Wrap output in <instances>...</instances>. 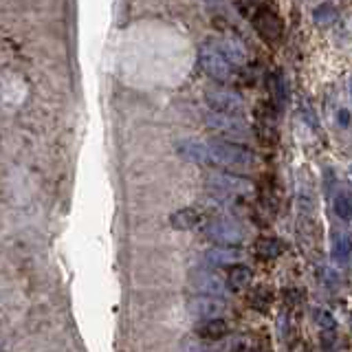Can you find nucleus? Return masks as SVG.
I'll return each mask as SVG.
<instances>
[{
	"label": "nucleus",
	"instance_id": "f8f14e48",
	"mask_svg": "<svg viewBox=\"0 0 352 352\" xmlns=\"http://www.w3.org/2000/svg\"><path fill=\"white\" fill-rule=\"evenodd\" d=\"M179 154L183 159L198 163V165H207V146L203 141L196 139H185L179 143Z\"/></svg>",
	"mask_w": 352,
	"mask_h": 352
},
{
	"label": "nucleus",
	"instance_id": "4be33fe9",
	"mask_svg": "<svg viewBox=\"0 0 352 352\" xmlns=\"http://www.w3.org/2000/svg\"><path fill=\"white\" fill-rule=\"evenodd\" d=\"M350 262H352V245H350Z\"/></svg>",
	"mask_w": 352,
	"mask_h": 352
},
{
	"label": "nucleus",
	"instance_id": "9b49d317",
	"mask_svg": "<svg viewBox=\"0 0 352 352\" xmlns=\"http://www.w3.org/2000/svg\"><path fill=\"white\" fill-rule=\"evenodd\" d=\"M196 335L201 341H220L229 335V324L225 317L203 319V322L196 326Z\"/></svg>",
	"mask_w": 352,
	"mask_h": 352
},
{
	"label": "nucleus",
	"instance_id": "6e6552de",
	"mask_svg": "<svg viewBox=\"0 0 352 352\" xmlns=\"http://www.w3.org/2000/svg\"><path fill=\"white\" fill-rule=\"evenodd\" d=\"M190 282H192V286L201 295L218 297V300H223V297L227 295V291H229L227 282L220 278L218 273H214L212 269H196V271H192Z\"/></svg>",
	"mask_w": 352,
	"mask_h": 352
},
{
	"label": "nucleus",
	"instance_id": "9d476101",
	"mask_svg": "<svg viewBox=\"0 0 352 352\" xmlns=\"http://www.w3.org/2000/svg\"><path fill=\"white\" fill-rule=\"evenodd\" d=\"M205 262L209 267H234L242 262V251L238 247H212L205 251Z\"/></svg>",
	"mask_w": 352,
	"mask_h": 352
},
{
	"label": "nucleus",
	"instance_id": "6ab92c4d",
	"mask_svg": "<svg viewBox=\"0 0 352 352\" xmlns=\"http://www.w3.org/2000/svg\"><path fill=\"white\" fill-rule=\"evenodd\" d=\"M335 212L339 218L352 220V194L350 192H341L335 198Z\"/></svg>",
	"mask_w": 352,
	"mask_h": 352
},
{
	"label": "nucleus",
	"instance_id": "f3484780",
	"mask_svg": "<svg viewBox=\"0 0 352 352\" xmlns=\"http://www.w3.org/2000/svg\"><path fill=\"white\" fill-rule=\"evenodd\" d=\"M249 304L256 308V311H269V304H271V291L267 286H258L256 291L249 295Z\"/></svg>",
	"mask_w": 352,
	"mask_h": 352
},
{
	"label": "nucleus",
	"instance_id": "39448f33",
	"mask_svg": "<svg viewBox=\"0 0 352 352\" xmlns=\"http://www.w3.org/2000/svg\"><path fill=\"white\" fill-rule=\"evenodd\" d=\"M205 121H207V126L218 135V139H225V141H236L238 143L242 139H249V135H251L249 124L242 117L207 113Z\"/></svg>",
	"mask_w": 352,
	"mask_h": 352
},
{
	"label": "nucleus",
	"instance_id": "aec40b11",
	"mask_svg": "<svg viewBox=\"0 0 352 352\" xmlns=\"http://www.w3.org/2000/svg\"><path fill=\"white\" fill-rule=\"evenodd\" d=\"M315 324L322 330H335L337 328L335 317L330 315L328 311H324V308H317V311H315Z\"/></svg>",
	"mask_w": 352,
	"mask_h": 352
},
{
	"label": "nucleus",
	"instance_id": "4468645a",
	"mask_svg": "<svg viewBox=\"0 0 352 352\" xmlns=\"http://www.w3.org/2000/svg\"><path fill=\"white\" fill-rule=\"evenodd\" d=\"M251 278H253V273L251 269L247 267V264H234V267H229L227 271V289L231 291H240V289H247V286L251 284Z\"/></svg>",
	"mask_w": 352,
	"mask_h": 352
},
{
	"label": "nucleus",
	"instance_id": "2eb2a0df",
	"mask_svg": "<svg viewBox=\"0 0 352 352\" xmlns=\"http://www.w3.org/2000/svg\"><path fill=\"white\" fill-rule=\"evenodd\" d=\"M253 249H256L258 258H262V260H275V258H280L282 253H284V242L278 240V238L267 236V238H260Z\"/></svg>",
	"mask_w": 352,
	"mask_h": 352
},
{
	"label": "nucleus",
	"instance_id": "7ed1b4c3",
	"mask_svg": "<svg viewBox=\"0 0 352 352\" xmlns=\"http://www.w3.org/2000/svg\"><path fill=\"white\" fill-rule=\"evenodd\" d=\"M205 102L212 113L218 115H231V117H242L245 113V99H242L236 91L225 86H214L205 91Z\"/></svg>",
	"mask_w": 352,
	"mask_h": 352
},
{
	"label": "nucleus",
	"instance_id": "412c9836",
	"mask_svg": "<svg viewBox=\"0 0 352 352\" xmlns=\"http://www.w3.org/2000/svg\"><path fill=\"white\" fill-rule=\"evenodd\" d=\"M339 121H341V126H348L350 117H348V113H346V110H341V113H339Z\"/></svg>",
	"mask_w": 352,
	"mask_h": 352
},
{
	"label": "nucleus",
	"instance_id": "20e7f679",
	"mask_svg": "<svg viewBox=\"0 0 352 352\" xmlns=\"http://www.w3.org/2000/svg\"><path fill=\"white\" fill-rule=\"evenodd\" d=\"M253 22V29L258 31V36L269 42V44H278L284 36V22L278 16V11L271 9L269 5H260L253 14L249 16Z\"/></svg>",
	"mask_w": 352,
	"mask_h": 352
},
{
	"label": "nucleus",
	"instance_id": "f03ea898",
	"mask_svg": "<svg viewBox=\"0 0 352 352\" xmlns=\"http://www.w3.org/2000/svg\"><path fill=\"white\" fill-rule=\"evenodd\" d=\"M205 146H207V165H216L220 170L249 172L256 168V163H258L256 152L236 141L212 139V141H207Z\"/></svg>",
	"mask_w": 352,
	"mask_h": 352
},
{
	"label": "nucleus",
	"instance_id": "0eeeda50",
	"mask_svg": "<svg viewBox=\"0 0 352 352\" xmlns=\"http://www.w3.org/2000/svg\"><path fill=\"white\" fill-rule=\"evenodd\" d=\"M207 185L223 196H249L253 192V185L245 179V176H238L234 172H225V170L209 172Z\"/></svg>",
	"mask_w": 352,
	"mask_h": 352
},
{
	"label": "nucleus",
	"instance_id": "ddd939ff",
	"mask_svg": "<svg viewBox=\"0 0 352 352\" xmlns=\"http://www.w3.org/2000/svg\"><path fill=\"white\" fill-rule=\"evenodd\" d=\"M201 212L194 207H185V209H179V212H174L170 216V225L174 229H181V231H190L194 227L201 225Z\"/></svg>",
	"mask_w": 352,
	"mask_h": 352
},
{
	"label": "nucleus",
	"instance_id": "1a4fd4ad",
	"mask_svg": "<svg viewBox=\"0 0 352 352\" xmlns=\"http://www.w3.org/2000/svg\"><path fill=\"white\" fill-rule=\"evenodd\" d=\"M187 308L201 319H214V317H223L225 313V304L218 297H207V295H198L187 304Z\"/></svg>",
	"mask_w": 352,
	"mask_h": 352
},
{
	"label": "nucleus",
	"instance_id": "423d86ee",
	"mask_svg": "<svg viewBox=\"0 0 352 352\" xmlns=\"http://www.w3.org/2000/svg\"><path fill=\"white\" fill-rule=\"evenodd\" d=\"M205 236L218 247H238L245 240V229L231 218H216L205 225Z\"/></svg>",
	"mask_w": 352,
	"mask_h": 352
},
{
	"label": "nucleus",
	"instance_id": "f257e3e1",
	"mask_svg": "<svg viewBox=\"0 0 352 352\" xmlns=\"http://www.w3.org/2000/svg\"><path fill=\"white\" fill-rule=\"evenodd\" d=\"M198 62L214 82L229 84L247 64V55L245 49L234 40H207L198 53Z\"/></svg>",
	"mask_w": 352,
	"mask_h": 352
},
{
	"label": "nucleus",
	"instance_id": "dca6fc26",
	"mask_svg": "<svg viewBox=\"0 0 352 352\" xmlns=\"http://www.w3.org/2000/svg\"><path fill=\"white\" fill-rule=\"evenodd\" d=\"M333 258L335 262L350 260V242L344 236V231H335L333 234Z\"/></svg>",
	"mask_w": 352,
	"mask_h": 352
},
{
	"label": "nucleus",
	"instance_id": "a211bd4d",
	"mask_svg": "<svg viewBox=\"0 0 352 352\" xmlns=\"http://www.w3.org/2000/svg\"><path fill=\"white\" fill-rule=\"evenodd\" d=\"M271 93H273V102L278 108H282L286 104V82L282 73H275L271 77Z\"/></svg>",
	"mask_w": 352,
	"mask_h": 352
}]
</instances>
